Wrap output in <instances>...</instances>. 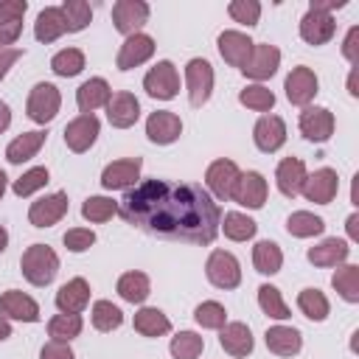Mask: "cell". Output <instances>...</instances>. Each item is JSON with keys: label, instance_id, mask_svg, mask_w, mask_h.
Returning <instances> with one entry per match:
<instances>
[{"label": "cell", "instance_id": "cell-55", "mask_svg": "<svg viewBox=\"0 0 359 359\" xmlns=\"http://www.w3.org/2000/svg\"><path fill=\"white\" fill-rule=\"evenodd\" d=\"M309 8H314V11H325V14H331L334 8H345V0H311V3H309Z\"/></svg>", "mask_w": 359, "mask_h": 359}, {"label": "cell", "instance_id": "cell-54", "mask_svg": "<svg viewBox=\"0 0 359 359\" xmlns=\"http://www.w3.org/2000/svg\"><path fill=\"white\" fill-rule=\"evenodd\" d=\"M20 56H22V48H0V81L8 76V70Z\"/></svg>", "mask_w": 359, "mask_h": 359}, {"label": "cell", "instance_id": "cell-28", "mask_svg": "<svg viewBox=\"0 0 359 359\" xmlns=\"http://www.w3.org/2000/svg\"><path fill=\"white\" fill-rule=\"evenodd\" d=\"M112 98V90H109V81L101 79V76H93L87 79L79 90H76V107L81 115H95V109L107 107V101Z\"/></svg>", "mask_w": 359, "mask_h": 359}, {"label": "cell", "instance_id": "cell-40", "mask_svg": "<svg viewBox=\"0 0 359 359\" xmlns=\"http://www.w3.org/2000/svg\"><path fill=\"white\" fill-rule=\"evenodd\" d=\"M90 323H93L95 331L109 334V331L123 325V311L112 300H95L93 309H90Z\"/></svg>", "mask_w": 359, "mask_h": 359}, {"label": "cell", "instance_id": "cell-34", "mask_svg": "<svg viewBox=\"0 0 359 359\" xmlns=\"http://www.w3.org/2000/svg\"><path fill=\"white\" fill-rule=\"evenodd\" d=\"M132 325H135V331H137L140 337H151V339H154V337H165V334L171 331V320H168L160 309H154V306L137 309Z\"/></svg>", "mask_w": 359, "mask_h": 359}, {"label": "cell", "instance_id": "cell-26", "mask_svg": "<svg viewBox=\"0 0 359 359\" xmlns=\"http://www.w3.org/2000/svg\"><path fill=\"white\" fill-rule=\"evenodd\" d=\"M28 11L25 0H3L0 3V48H14L22 34V17Z\"/></svg>", "mask_w": 359, "mask_h": 359}, {"label": "cell", "instance_id": "cell-21", "mask_svg": "<svg viewBox=\"0 0 359 359\" xmlns=\"http://www.w3.org/2000/svg\"><path fill=\"white\" fill-rule=\"evenodd\" d=\"M0 314L6 320H20V323H39V303L20 292V289H8L0 294Z\"/></svg>", "mask_w": 359, "mask_h": 359}, {"label": "cell", "instance_id": "cell-29", "mask_svg": "<svg viewBox=\"0 0 359 359\" xmlns=\"http://www.w3.org/2000/svg\"><path fill=\"white\" fill-rule=\"evenodd\" d=\"M348 255H351V247H348V241H345V238H337V236H331V238H323L320 244L309 247V252H306V258H309L314 266H323V269L345 264V261H348Z\"/></svg>", "mask_w": 359, "mask_h": 359}, {"label": "cell", "instance_id": "cell-51", "mask_svg": "<svg viewBox=\"0 0 359 359\" xmlns=\"http://www.w3.org/2000/svg\"><path fill=\"white\" fill-rule=\"evenodd\" d=\"M62 244L70 250V252H87L93 244H95V233L90 227H70L65 236H62Z\"/></svg>", "mask_w": 359, "mask_h": 359}, {"label": "cell", "instance_id": "cell-30", "mask_svg": "<svg viewBox=\"0 0 359 359\" xmlns=\"http://www.w3.org/2000/svg\"><path fill=\"white\" fill-rule=\"evenodd\" d=\"M264 342L275 356H297L303 348V334L294 325H272L266 328Z\"/></svg>", "mask_w": 359, "mask_h": 359}, {"label": "cell", "instance_id": "cell-43", "mask_svg": "<svg viewBox=\"0 0 359 359\" xmlns=\"http://www.w3.org/2000/svg\"><path fill=\"white\" fill-rule=\"evenodd\" d=\"M258 306H261V311L269 314L272 320H289V317H292V311H289V306H286V300H283V294H280L278 286L261 283V286H258Z\"/></svg>", "mask_w": 359, "mask_h": 359}, {"label": "cell", "instance_id": "cell-39", "mask_svg": "<svg viewBox=\"0 0 359 359\" xmlns=\"http://www.w3.org/2000/svg\"><path fill=\"white\" fill-rule=\"evenodd\" d=\"M297 309H300V314L309 317L311 323H323V320L331 314L328 297H325L320 289H314V286L300 289V294H297Z\"/></svg>", "mask_w": 359, "mask_h": 359}, {"label": "cell", "instance_id": "cell-19", "mask_svg": "<svg viewBox=\"0 0 359 359\" xmlns=\"http://www.w3.org/2000/svg\"><path fill=\"white\" fill-rule=\"evenodd\" d=\"M252 45H255V42H252L244 31H233V28L222 31L219 39H216L219 56H222L230 67H238V70L247 65V59H250V53H252Z\"/></svg>", "mask_w": 359, "mask_h": 359}, {"label": "cell", "instance_id": "cell-3", "mask_svg": "<svg viewBox=\"0 0 359 359\" xmlns=\"http://www.w3.org/2000/svg\"><path fill=\"white\" fill-rule=\"evenodd\" d=\"M59 107H62V93L56 84L50 81H39L31 87L28 93V101H25V112L34 123L39 126H48L56 115H59Z\"/></svg>", "mask_w": 359, "mask_h": 359}, {"label": "cell", "instance_id": "cell-53", "mask_svg": "<svg viewBox=\"0 0 359 359\" xmlns=\"http://www.w3.org/2000/svg\"><path fill=\"white\" fill-rule=\"evenodd\" d=\"M39 359H76V353H73L70 342H56V339H50V342L42 345Z\"/></svg>", "mask_w": 359, "mask_h": 359}, {"label": "cell", "instance_id": "cell-4", "mask_svg": "<svg viewBox=\"0 0 359 359\" xmlns=\"http://www.w3.org/2000/svg\"><path fill=\"white\" fill-rule=\"evenodd\" d=\"M205 278L216 289H224V292L238 289V283H241V264L227 250H210V255L205 261Z\"/></svg>", "mask_w": 359, "mask_h": 359}, {"label": "cell", "instance_id": "cell-12", "mask_svg": "<svg viewBox=\"0 0 359 359\" xmlns=\"http://www.w3.org/2000/svg\"><path fill=\"white\" fill-rule=\"evenodd\" d=\"M70 202H67V194L65 191H53V194H45L39 196L36 202H31L28 208V222L34 227H53L65 219Z\"/></svg>", "mask_w": 359, "mask_h": 359}, {"label": "cell", "instance_id": "cell-61", "mask_svg": "<svg viewBox=\"0 0 359 359\" xmlns=\"http://www.w3.org/2000/svg\"><path fill=\"white\" fill-rule=\"evenodd\" d=\"M6 188H8V177H6V171L0 168V199H3V194H6Z\"/></svg>", "mask_w": 359, "mask_h": 359}, {"label": "cell", "instance_id": "cell-11", "mask_svg": "<svg viewBox=\"0 0 359 359\" xmlns=\"http://www.w3.org/2000/svg\"><path fill=\"white\" fill-rule=\"evenodd\" d=\"M140 168H143V160H140V157H121V160H112V163L104 165V171H101V185H104L107 191H129V188L137 185Z\"/></svg>", "mask_w": 359, "mask_h": 359}, {"label": "cell", "instance_id": "cell-35", "mask_svg": "<svg viewBox=\"0 0 359 359\" xmlns=\"http://www.w3.org/2000/svg\"><path fill=\"white\" fill-rule=\"evenodd\" d=\"M219 233H224V238H230V241H250V238H255L258 224L247 213L227 210L222 216V222H219Z\"/></svg>", "mask_w": 359, "mask_h": 359}, {"label": "cell", "instance_id": "cell-22", "mask_svg": "<svg viewBox=\"0 0 359 359\" xmlns=\"http://www.w3.org/2000/svg\"><path fill=\"white\" fill-rule=\"evenodd\" d=\"M334 31H337L334 14L309 8V11L300 17V39H303L306 45H325V42H331Z\"/></svg>", "mask_w": 359, "mask_h": 359}, {"label": "cell", "instance_id": "cell-37", "mask_svg": "<svg viewBox=\"0 0 359 359\" xmlns=\"http://www.w3.org/2000/svg\"><path fill=\"white\" fill-rule=\"evenodd\" d=\"M323 230H325V219L311 210H294L286 219V233L294 238H314L323 236Z\"/></svg>", "mask_w": 359, "mask_h": 359}, {"label": "cell", "instance_id": "cell-16", "mask_svg": "<svg viewBox=\"0 0 359 359\" xmlns=\"http://www.w3.org/2000/svg\"><path fill=\"white\" fill-rule=\"evenodd\" d=\"M98 135H101V121L95 115H79L65 126V146L76 154H84L93 149Z\"/></svg>", "mask_w": 359, "mask_h": 359}, {"label": "cell", "instance_id": "cell-44", "mask_svg": "<svg viewBox=\"0 0 359 359\" xmlns=\"http://www.w3.org/2000/svg\"><path fill=\"white\" fill-rule=\"evenodd\" d=\"M84 328V320L81 314H56L48 320V337L56 339V342H70L81 334Z\"/></svg>", "mask_w": 359, "mask_h": 359}, {"label": "cell", "instance_id": "cell-8", "mask_svg": "<svg viewBox=\"0 0 359 359\" xmlns=\"http://www.w3.org/2000/svg\"><path fill=\"white\" fill-rule=\"evenodd\" d=\"M283 90H286L289 104H294V107H309V104L314 101V95L320 93V79H317V73H314L311 67L297 65V67H292V73L286 76Z\"/></svg>", "mask_w": 359, "mask_h": 359}, {"label": "cell", "instance_id": "cell-38", "mask_svg": "<svg viewBox=\"0 0 359 359\" xmlns=\"http://www.w3.org/2000/svg\"><path fill=\"white\" fill-rule=\"evenodd\" d=\"M331 286L345 303H359V266L348 261L339 264L337 272L331 275Z\"/></svg>", "mask_w": 359, "mask_h": 359}, {"label": "cell", "instance_id": "cell-48", "mask_svg": "<svg viewBox=\"0 0 359 359\" xmlns=\"http://www.w3.org/2000/svg\"><path fill=\"white\" fill-rule=\"evenodd\" d=\"M59 8H62V14H65V22H67V31H70V34L84 31V28L90 25V20H93V8H90V3H84V0H65Z\"/></svg>", "mask_w": 359, "mask_h": 359}, {"label": "cell", "instance_id": "cell-14", "mask_svg": "<svg viewBox=\"0 0 359 359\" xmlns=\"http://www.w3.org/2000/svg\"><path fill=\"white\" fill-rule=\"evenodd\" d=\"M154 39L149 36V34H132V36H126L123 39V45L118 48V56H115V67L118 70H135V67H140V65H146L151 56H154Z\"/></svg>", "mask_w": 359, "mask_h": 359}, {"label": "cell", "instance_id": "cell-24", "mask_svg": "<svg viewBox=\"0 0 359 359\" xmlns=\"http://www.w3.org/2000/svg\"><path fill=\"white\" fill-rule=\"evenodd\" d=\"M104 109H107V121H109L115 129H129V126H135L137 118H140V101H137L132 93H126V90L112 93V98L107 101Z\"/></svg>", "mask_w": 359, "mask_h": 359}, {"label": "cell", "instance_id": "cell-1", "mask_svg": "<svg viewBox=\"0 0 359 359\" xmlns=\"http://www.w3.org/2000/svg\"><path fill=\"white\" fill-rule=\"evenodd\" d=\"M118 213L135 230H143L154 238L185 241V244H210L219 236L222 210L216 199L194 182H168V180H143L123 194Z\"/></svg>", "mask_w": 359, "mask_h": 359}, {"label": "cell", "instance_id": "cell-49", "mask_svg": "<svg viewBox=\"0 0 359 359\" xmlns=\"http://www.w3.org/2000/svg\"><path fill=\"white\" fill-rule=\"evenodd\" d=\"M194 320H196L202 328L219 331V328H224V323H227V309H224L219 300H202V303L194 309Z\"/></svg>", "mask_w": 359, "mask_h": 359}, {"label": "cell", "instance_id": "cell-31", "mask_svg": "<svg viewBox=\"0 0 359 359\" xmlns=\"http://www.w3.org/2000/svg\"><path fill=\"white\" fill-rule=\"evenodd\" d=\"M45 129H34V132H22V135H17L8 146H6V160L11 163V165H22V163H28L31 157H36L39 154V149L45 146Z\"/></svg>", "mask_w": 359, "mask_h": 359}, {"label": "cell", "instance_id": "cell-27", "mask_svg": "<svg viewBox=\"0 0 359 359\" xmlns=\"http://www.w3.org/2000/svg\"><path fill=\"white\" fill-rule=\"evenodd\" d=\"M53 303H56L59 314H81L90 303V283L84 278H70L67 283L59 286Z\"/></svg>", "mask_w": 359, "mask_h": 359}, {"label": "cell", "instance_id": "cell-59", "mask_svg": "<svg viewBox=\"0 0 359 359\" xmlns=\"http://www.w3.org/2000/svg\"><path fill=\"white\" fill-rule=\"evenodd\" d=\"M11 337V320H6L3 314H0V342H6Z\"/></svg>", "mask_w": 359, "mask_h": 359}, {"label": "cell", "instance_id": "cell-15", "mask_svg": "<svg viewBox=\"0 0 359 359\" xmlns=\"http://www.w3.org/2000/svg\"><path fill=\"white\" fill-rule=\"evenodd\" d=\"M266 194H269V185H266V180H264L261 171H241V177L236 182L230 199L236 205L247 208V210H258V208H264Z\"/></svg>", "mask_w": 359, "mask_h": 359}, {"label": "cell", "instance_id": "cell-5", "mask_svg": "<svg viewBox=\"0 0 359 359\" xmlns=\"http://www.w3.org/2000/svg\"><path fill=\"white\" fill-rule=\"evenodd\" d=\"M213 81H216V76H213V65L208 59H202V56L188 59V65H185V87H188L191 107L208 104V98L213 93Z\"/></svg>", "mask_w": 359, "mask_h": 359}, {"label": "cell", "instance_id": "cell-56", "mask_svg": "<svg viewBox=\"0 0 359 359\" xmlns=\"http://www.w3.org/2000/svg\"><path fill=\"white\" fill-rule=\"evenodd\" d=\"M345 230H348V238H351V241H359V213H356V210L348 216Z\"/></svg>", "mask_w": 359, "mask_h": 359}, {"label": "cell", "instance_id": "cell-6", "mask_svg": "<svg viewBox=\"0 0 359 359\" xmlns=\"http://www.w3.org/2000/svg\"><path fill=\"white\" fill-rule=\"evenodd\" d=\"M238 177H241V168H238L233 160L219 157V160H213V163L208 165V171H205V191H208L216 202H227V199L233 196V188H236Z\"/></svg>", "mask_w": 359, "mask_h": 359}, {"label": "cell", "instance_id": "cell-41", "mask_svg": "<svg viewBox=\"0 0 359 359\" xmlns=\"http://www.w3.org/2000/svg\"><path fill=\"white\" fill-rule=\"evenodd\" d=\"M84 65H87V56H84L81 48H62V50L53 53V59H50V70H53L56 76H62V79L79 76V73L84 70Z\"/></svg>", "mask_w": 359, "mask_h": 359}, {"label": "cell", "instance_id": "cell-17", "mask_svg": "<svg viewBox=\"0 0 359 359\" xmlns=\"http://www.w3.org/2000/svg\"><path fill=\"white\" fill-rule=\"evenodd\" d=\"M252 140H255L258 151H264V154L278 151L286 143V121L280 115H272V112L261 115L252 126Z\"/></svg>", "mask_w": 359, "mask_h": 359}, {"label": "cell", "instance_id": "cell-9", "mask_svg": "<svg viewBox=\"0 0 359 359\" xmlns=\"http://www.w3.org/2000/svg\"><path fill=\"white\" fill-rule=\"evenodd\" d=\"M297 126L309 143H325V140H331L337 121H334V112L328 107H303Z\"/></svg>", "mask_w": 359, "mask_h": 359}, {"label": "cell", "instance_id": "cell-42", "mask_svg": "<svg viewBox=\"0 0 359 359\" xmlns=\"http://www.w3.org/2000/svg\"><path fill=\"white\" fill-rule=\"evenodd\" d=\"M205 351V337H199L196 331H180L171 337L168 353L171 359H199Z\"/></svg>", "mask_w": 359, "mask_h": 359}, {"label": "cell", "instance_id": "cell-45", "mask_svg": "<svg viewBox=\"0 0 359 359\" xmlns=\"http://www.w3.org/2000/svg\"><path fill=\"white\" fill-rule=\"evenodd\" d=\"M238 104L247 107V109H252V112H264L266 115L275 107V93L269 87H264V84H247L238 93Z\"/></svg>", "mask_w": 359, "mask_h": 359}, {"label": "cell", "instance_id": "cell-20", "mask_svg": "<svg viewBox=\"0 0 359 359\" xmlns=\"http://www.w3.org/2000/svg\"><path fill=\"white\" fill-rule=\"evenodd\" d=\"M182 135V121L171 109H157L146 118V137L157 146H171Z\"/></svg>", "mask_w": 359, "mask_h": 359}, {"label": "cell", "instance_id": "cell-46", "mask_svg": "<svg viewBox=\"0 0 359 359\" xmlns=\"http://www.w3.org/2000/svg\"><path fill=\"white\" fill-rule=\"evenodd\" d=\"M118 213V202L112 196H87L81 205V216L93 224H104Z\"/></svg>", "mask_w": 359, "mask_h": 359}, {"label": "cell", "instance_id": "cell-47", "mask_svg": "<svg viewBox=\"0 0 359 359\" xmlns=\"http://www.w3.org/2000/svg\"><path fill=\"white\" fill-rule=\"evenodd\" d=\"M48 180H50V171H48L45 165H34V168H28L25 174H20V177L14 180L11 191L22 199V196H31V194L42 191V188L48 185Z\"/></svg>", "mask_w": 359, "mask_h": 359}, {"label": "cell", "instance_id": "cell-36", "mask_svg": "<svg viewBox=\"0 0 359 359\" xmlns=\"http://www.w3.org/2000/svg\"><path fill=\"white\" fill-rule=\"evenodd\" d=\"M252 266L261 275H278L280 266H283V250L275 241H269V238L255 241V247H252Z\"/></svg>", "mask_w": 359, "mask_h": 359}, {"label": "cell", "instance_id": "cell-58", "mask_svg": "<svg viewBox=\"0 0 359 359\" xmlns=\"http://www.w3.org/2000/svg\"><path fill=\"white\" fill-rule=\"evenodd\" d=\"M356 70H359V67H351V76H348V93H351V98H359V90H356Z\"/></svg>", "mask_w": 359, "mask_h": 359}, {"label": "cell", "instance_id": "cell-2", "mask_svg": "<svg viewBox=\"0 0 359 359\" xmlns=\"http://www.w3.org/2000/svg\"><path fill=\"white\" fill-rule=\"evenodd\" d=\"M20 269L31 286H48L59 272V255L48 244H31L20 258Z\"/></svg>", "mask_w": 359, "mask_h": 359}, {"label": "cell", "instance_id": "cell-52", "mask_svg": "<svg viewBox=\"0 0 359 359\" xmlns=\"http://www.w3.org/2000/svg\"><path fill=\"white\" fill-rule=\"evenodd\" d=\"M342 56L351 62V67H356L359 62V25H351L345 39H342Z\"/></svg>", "mask_w": 359, "mask_h": 359}, {"label": "cell", "instance_id": "cell-33", "mask_svg": "<svg viewBox=\"0 0 359 359\" xmlns=\"http://www.w3.org/2000/svg\"><path fill=\"white\" fill-rule=\"evenodd\" d=\"M115 292L121 294V300H126V303H132V306H140V303L151 294V280H149L146 272L132 269V272H123V275L118 278Z\"/></svg>", "mask_w": 359, "mask_h": 359}, {"label": "cell", "instance_id": "cell-32", "mask_svg": "<svg viewBox=\"0 0 359 359\" xmlns=\"http://www.w3.org/2000/svg\"><path fill=\"white\" fill-rule=\"evenodd\" d=\"M62 34H67V22H65V14L59 6H48L36 14V22H34V36L45 45L56 42Z\"/></svg>", "mask_w": 359, "mask_h": 359}, {"label": "cell", "instance_id": "cell-13", "mask_svg": "<svg viewBox=\"0 0 359 359\" xmlns=\"http://www.w3.org/2000/svg\"><path fill=\"white\" fill-rule=\"evenodd\" d=\"M149 3L146 0H118L112 6V22H115V31L123 34V36H132V34H140V28L149 22Z\"/></svg>", "mask_w": 359, "mask_h": 359}, {"label": "cell", "instance_id": "cell-7", "mask_svg": "<svg viewBox=\"0 0 359 359\" xmlns=\"http://www.w3.org/2000/svg\"><path fill=\"white\" fill-rule=\"evenodd\" d=\"M143 90L146 95L157 98V101H171L180 93V73L174 67V62L160 59L146 76H143Z\"/></svg>", "mask_w": 359, "mask_h": 359}, {"label": "cell", "instance_id": "cell-57", "mask_svg": "<svg viewBox=\"0 0 359 359\" xmlns=\"http://www.w3.org/2000/svg\"><path fill=\"white\" fill-rule=\"evenodd\" d=\"M11 126V107L6 101H0V135Z\"/></svg>", "mask_w": 359, "mask_h": 359}, {"label": "cell", "instance_id": "cell-50", "mask_svg": "<svg viewBox=\"0 0 359 359\" xmlns=\"http://www.w3.org/2000/svg\"><path fill=\"white\" fill-rule=\"evenodd\" d=\"M227 14L233 17V22L252 28V25H258V20H261V3H258V0H233V3L227 6Z\"/></svg>", "mask_w": 359, "mask_h": 359}, {"label": "cell", "instance_id": "cell-25", "mask_svg": "<svg viewBox=\"0 0 359 359\" xmlns=\"http://www.w3.org/2000/svg\"><path fill=\"white\" fill-rule=\"evenodd\" d=\"M306 177H309V171H306V163L300 157H283L275 168V185L286 199H294L303 191Z\"/></svg>", "mask_w": 359, "mask_h": 359}, {"label": "cell", "instance_id": "cell-23", "mask_svg": "<svg viewBox=\"0 0 359 359\" xmlns=\"http://www.w3.org/2000/svg\"><path fill=\"white\" fill-rule=\"evenodd\" d=\"M219 345H222L224 353H230L236 359H244V356L252 353L255 339H252V331H250L247 323L233 320V323H224V328H219Z\"/></svg>", "mask_w": 359, "mask_h": 359}, {"label": "cell", "instance_id": "cell-18", "mask_svg": "<svg viewBox=\"0 0 359 359\" xmlns=\"http://www.w3.org/2000/svg\"><path fill=\"white\" fill-rule=\"evenodd\" d=\"M337 191H339V177H337L334 168L325 165V168H317L314 174L306 177L300 194H303L309 202H314V205H331L334 196H337Z\"/></svg>", "mask_w": 359, "mask_h": 359}, {"label": "cell", "instance_id": "cell-60", "mask_svg": "<svg viewBox=\"0 0 359 359\" xmlns=\"http://www.w3.org/2000/svg\"><path fill=\"white\" fill-rule=\"evenodd\" d=\"M6 247H8V230L0 224V255L6 252Z\"/></svg>", "mask_w": 359, "mask_h": 359}, {"label": "cell", "instance_id": "cell-10", "mask_svg": "<svg viewBox=\"0 0 359 359\" xmlns=\"http://www.w3.org/2000/svg\"><path fill=\"white\" fill-rule=\"evenodd\" d=\"M278 67H280V50L275 45H269V42H255L247 65L241 67V73L247 79H252L255 84H261V81L272 79L278 73Z\"/></svg>", "mask_w": 359, "mask_h": 359}]
</instances>
